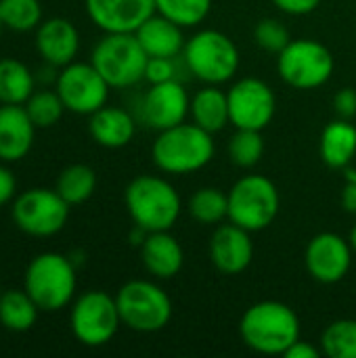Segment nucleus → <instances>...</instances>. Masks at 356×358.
I'll return each mask as SVG.
<instances>
[{
    "label": "nucleus",
    "mask_w": 356,
    "mask_h": 358,
    "mask_svg": "<svg viewBox=\"0 0 356 358\" xmlns=\"http://www.w3.org/2000/svg\"><path fill=\"white\" fill-rule=\"evenodd\" d=\"M0 294H2V289H0Z\"/></svg>",
    "instance_id": "43"
},
{
    "label": "nucleus",
    "mask_w": 356,
    "mask_h": 358,
    "mask_svg": "<svg viewBox=\"0 0 356 358\" xmlns=\"http://www.w3.org/2000/svg\"><path fill=\"white\" fill-rule=\"evenodd\" d=\"M273 4H275L279 10L287 13V15L300 17V15L313 13V10L321 4V0H273Z\"/></svg>",
    "instance_id": "37"
},
{
    "label": "nucleus",
    "mask_w": 356,
    "mask_h": 358,
    "mask_svg": "<svg viewBox=\"0 0 356 358\" xmlns=\"http://www.w3.org/2000/svg\"><path fill=\"white\" fill-rule=\"evenodd\" d=\"M25 111L36 124V128H52L59 124L63 113L67 111L57 90H34V94L25 101Z\"/></svg>",
    "instance_id": "31"
},
{
    "label": "nucleus",
    "mask_w": 356,
    "mask_h": 358,
    "mask_svg": "<svg viewBox=\"0 0 356 358\" xmlns=\"http://www.w3.org/2000/svg\"><path fill=\"white\" fill-rule=\"evenodd\" d=\"M189 214L201 224H220L229 218V195L216 187H201L189 199Z\"/></svg>",
    "instance_id": "28"
},
{
    "label": "nucleus",
    "mask_w": 356,
    "mask_h": 358,
    "mask_svg": "<svg viewBox=\"0 0 356 358\" xmlns=\"http://www.w3.org/2000/svg\"><path fill=\"white\" fill-rule=\"evenodd\" d=\"M187 69L204 84H225L239 69L237 44L218 29H201L185 42Z\"/></svg>",
    "instance_id": "6"
},
{
    "label": "nucleus",
    "mask_w": 356,
    "mask_h": 358,
    "mask_svg": "<svg viewBox=\"0 0 356 358\" xmlns=\"http://www.w3.org/2000/svg\"><path fill=\"white\" fill-rule=\"evenodd\" d=\"M132 222L147 233L170 231L183 210L178 191L162 176L143 174L130 180L124 193Z\"/></svg>",
    "instance_id": "4"
},
{
    "label": "nucleus",
    "mask_w": 356,
    "mask_h": 358,
    "mask_svg": "<svg viewBox=\"0 0 356 358\" xmlns=\"http://www.w3.org/2000/svg\"><path fill=\"white\" fill-rule=\"evenodd\" d=\"M147 52L132 31L105 34L92 48L90 63L111 88H130L145 80Z\"/></svg>",
    "instance_id": "5"
},
{
    "label": "nucleus",
    "mask_w": 356,
    "mask_h": 358,
    "mask_svg": "<svg viewBox=\"0 0 356 358\" xmlns=\"http://www.w3.org/2000/svg\"><path fill=\"white\" fill-rule=\"evenodd\" d=\"M321 355L319 348H315L313 344L308 342H302V340H296L287 350H285V358H317Z\"/></svg>",
    "instance_id": "40"
},
{
    "label": "nucleus",
    "mask_w": 356,
    "mask_h": 358,
    "mask_svg": "<svg viewBox=\"0 0 356 358\" xmlns=\"http://www.w3.org/2000/svg\"><path fill=\"white\" fill-rule=\"evenodd\" d=\"M15 193H17L15 174L4 164H0V208L10 203L15 199Z\"/></svg>",
    "instance_id": "38"
},
{
    "label": "nucleus",
    "mask_w": 356,
    "mask_h": 358,
    "mask_svg": "<svg viewBox=\"0 0 356 358\" xmlns=\"http://www.w3.org/2000/svg\"><path fill=\"white\" fill-rule=\"evenodd\" d=\"M353 254L355 252L348 239L336 233H319L306 245L304 264L315 281L323 285H334L348 275L353 264Z\"/></svg>",
    "instance_id": "14"
},
{
    "label": "nucleus",
    "mask_w": 356,
    "mask_h": 358,
    "mask_svg": "<svg viewBox=\"0 0 356 358\" xmlns=\"http://www.w3.org/2000/svg\"><path fill=\"white\" fill-rule=\"evenodd\" d=\"M239 334L250 350L283 357L285 350L300 340V319L292 306L277 300H262L243 313Z\"/></svg>",
    "instance_id": "1"
},
{
    "label": "nucleus",
    "mask_w": 356,
    "mask_h": 358,
    "mask_svg": "<svg viewBox=\"0 0 356 358\" xmlns=\"http://www.w3.org/2000/svg\"><path fill=\"white\" fill-rule=\"evenodd\" d=\"M36 90V76L19 59H0V105H25Z\"/></svg>",
    "instance_id": "25"
},
{
    "label": "nucleus",
    "mask_w": 356,
    "mask_h": 358,
    "mask_svg": "<svg viewBox=\"0 0 356 358\" xmlns=\"http://www.w3.org/2000/svg\"><path fill=\"white\" fill-rule=\"evenodd\" d=\"M122 325L138 334L162 331L172 319L170 296L153 281L134 279L120 287L115 294Z\"/></svg>",
    "instance_id": "8"
},
{
    "label": "nucleus",
    "mask_w": 356,
    "mask_h": 358,
    "mask_svg": "<svg viewBox=\"0 0 356 358\" xmlns=\"http://www.w3.org/2000/svg\"><path fill=\"white\" fill-rule=\"evenodd\" d=\"M321 159L325 166L334 170H346L356 155V126L350 120H334L329 122L319 141Z\"/></svg>",
    "instance_id": "23"
},
{
    "label": "nucleus",
    "mask_w": 356,
    "mask_h": 358,
    "mask_svg": "<svg viewBox=\"0 0 356 358\" xmlns=\"http://www.w3.org/2000/svg\"><path fill=\"white\" fill-rule=\"evenodd\" d=\"M348 243H350V248H353V252L356 254V224L350 229V235H348Z\"/></svg>",
    "instance_id": "41"
},
{
    "label": "nucleus",
    "mask_w": 356,
    "mask_h": 358,
    "mask_svg": "<svg viewBox=\"0 0 356 358\" xmlns=\"http://www.w3.org/2000/svg\"><path fill=\"white\" fill-rule=\"evenodd\" d=\"M69 203L55 189H29L13 199V220L19 231L31 237H52L63 231L69 218Z\"/></svg>",
    "instance_id": "11"
},
{
    "label": "nucleus",
    "mask_w": 356,
    "mask_h": 358,
    "mask_svg": "<svg viewBox=\"0 0 356 358\" xmlns=\"http://www.w3.org/2000/svg\"><path fill=\"white\" fill-rule=\"evenodd\" d=\"M342 206L348 214H356V170L346 168V185L342 191Z\"/></svg>",
    "instance_id": "39"
},
{
    "label": "nucleus",
    "mask_w": 356,
    "mask_h": 358,
    "mask_svg": "<svg viewBox=\"0 0 356 358\" xmlns=\"http://www.w3.org/2000/svg\"><path fill=\"white\" fill-rule=\"evenodd\" d=\"M38 304L25 289H6L0 294V325L6 331H29L38 321Z\"/></svg>",
    "instance_id": "26"
},
{
    "label": "nucleus",
    "mask_w": 356,
    "mask_h": 358,
    "mask_svg": "<svg viewBox=\"0 0 356 358\" xmlns=\"http://www.w3.org/2000/svg\"><path fill=\"white\" fill-rule=\"evenodd\" d=\"M34 44L46 65L61 69L76 61L80 50V31L69 19L50 17L36 27Z\"/></svg>",
    "instance_id": "18"
},
{
    "label": "nucleus",
    "mask_w": 356,
    "mask_h": 358,
    "mask_svg": "<svg viewBox=\"0 0 356 358\" xmlns=\"http://www.w3.org/2000/svg\"><path fill=\"white\" fill-rule=\"evenodd\" d=\"M97 189V174L86 164H71L61 170L55 182V191L69 203L80 206L94 195Z\"/></svg>",
    "instance_id": "27"
},
{
    "label": "nucleus",
    "mask_w": 356,
    "mask_h": 358,
    "mask_svg": "<svg viewBox=\"0 0 356 358\" xmlns=\"http://www.w3.org/2000/svg\"><path fill=\"white\" fill-rule=\"evenodd\" d=\"M36 124L23 105H0V162L15 164L34 147Z\"/></svg>",
    "instance_id": "19"
},
{
    "label": "nucleus",
    "mask_w": 356,
    "mask_h": 358,
    "mask_svg": "<svg viewBox=\"0 0 356 358\" xmlns=\"http://www.w3.org/2000/svg\"><path fill=\"white\" fill-rule=\"evenodd\" d=\"M122 325L115 296H109L101 289H90L78 296L71 302L69 327L73 338L88 346L99 348L109 344Z\"/></svg>",
    "instance_id": "9"
},
{
    "label": "nucleus",
    "mask_w": 356,
    "mask_h": 358,
    "mask_svg": "<svg viewBox=\"0 0 356 358\" xmlns=\"http://www.w3.org/2000/svg\"><path fill=\"white\" fill-rule=\"evenodd\" d=\"M189 109H191V101L187 96V90L183 88L180 82L170 80L162 84H151V88L143 99L141 115L149 128L159 132L176 124H183L187 120Z\"/></svg>",
    "instance_id": "15"
},
{
    "label": "nucleus",
    "mask_w": 356,
    "mask_h": 358,
    "mask_svg": "<svg viewBox=\"0 0 356 358\" xmlns=\"http://www.w3.org/2000/svg\"><path fill=\"white\" fill-rule=\"evenodd\" d=\"M193 122L197 126H201L208 132H220L229 122V96L227 92H222L218 86L208 84L206 88H201L193 99H191V109H189Z\"/></svg>",
    "instance_id": "24"
},
{
    "label": "nucleus",
    "mask_w": 356,
    "mask_h": 358,
    "mask_svg": "<svg viewBox=\"0 0 356 358\" xmlns=\"http://www.w3.org/2000/svg\"><path fill=\"white\" fill-rule=\"evenodd\" d=\"M185 27H180L178 23L170 21L168 17L153 13L136 31L134 36L138 38L143 50L147 52V57H168L174 59L183 52L185 48Z\"/></svg>",
    "instance_id": "21"
},
{
    "label": "nucleus",
    "mask_w": 356,
    "mask_h": 358,
    "mask_svg": "<svg viewBox=\"0 0 356 358\" xmlns=\"http://www.w3.org/2000/svg\"><path fill=\"white\" fill-rule=\"evenodd\" d=\"M252 233L229 222L218 224L210 239V260L222 275H241L254 260Z\"/></svg>",
    "instance_id": "17"
},
{
    "label": "nucleus",
    "mask_w": 356,
    "mask_h": 358,
    "mask_svg": "<svg viewBox=\"0 0 356 358\" xmlns=\"http://www.w3.org/2000/svg\"><path fill=\"white\" fill-rule=\"evenodd\" d=\"M76 264L59 254L44 252L29 260L23 277V289L38 304L40 313H59L76 300Z\"/></svg>",
    "instance_id": "3"
},
{
    "label": "nucleus",
    "mask_w": 356,
    "mask_h": 358,
    "mask_svg": "<svg viewBox=\"0 0 356 358\" xmlns=\"http://www.w3.org/2000/svg\"><path fill=\"white\" fill-rule=\"evenodd\" d=\"M229 96V115L235 128H250V130H264L277 109V99L271 86L258 78H241L237 80Z\"/></svg>",
    "instance_id": "13"
},
{
    "label": "nucleus",
    "mask_w": 356,
    "mask_h": 358,
    "mask_svg": "<svg viewBox=\"0 0 356 358\" xmlns=\"http://www.w3.org/2000/svg\"><path fill=\"white\" fill-rule=\"evenodd\" d=\"M264 155V138L260 130L237 128L229 141V157L239 168H254Z\"/></svg>",
    "instance_id": "33"
},
{
    "label": "nucleus",
    "mask_w": 356,
    "mask_h": 358,
    "mask_svg": "<svg viewBox=\"0 0 356 358\" xmlns=\"http://www.w3.org/2000/svg\"><path fill=\"white\" fill-rule=\"evenodd\" d=\"M321 350L329 358H356V321L340 319L325 327Z\"/></svg>",
    "instance_id": "30"
},
{
    "label": "nucleus",
    "mask_w": 356,
    "mask_h": 358,
    "mask_svg": "<svg viewBox=\"0 0 356 358\" xmlns=\"http://www.w3.org/2000/svg\"><path fill=\"white\" fill-rule=\"evenodd\" d=\"M155 166L166 174H191L206 168L214 157L212 132L193 124H176L159 130L151 147Z\"/></svg>",
    "instance_id": "2"
},
{
    "label": "nucleus",
    "mask_w": 356,
    "mask_h": 358,
    "mask_svg": "<svg viewBox=\"0 0 356 358\" xmlns=\"http://www.w3.org/2000/svg\"><path fill=\"white\" fill-rule=\"evenodd\" d=\"M254 40L262 50L275 52V55H279L292 42L290 29L279 19H273V17L258 21V25L254 27Z\"/></svg>",
    "instance_id": "34"
},
{
    "label": "nucleus",
    "mask_w": 356,
    "mask_h": 358,
    "mask_svg": "<svg viewBox=\"0 0 356 358\" xmlns=\"http://www.w3.org/2000/svg\"><path fill=\"white\" fill-rule=\"evenodd\" d=\"M55 90L59 92L67 111L78 115H92L107 105L111 86L92 63L73 61L59 69Z\"/></svg>",
    "instance_id": "12"
},
{
    "label": "nucleus",
    "mask_w": 356,
    "mask_h": 358,
    "mask_svg": "<svg viewBox=\"0 0 356 358\" xmlns=\"http://www.w3.org/2000/svg\"><path fill=\"white\" fill-rule=\"evenodd\" d=\"M2 31H4V23H2V19H0V38H2Z\"/></svg>",
    "instance_id": "42"
},
{
    "label": "nucleus",
    "mask_w": 356,
    "mask_h": 358,
    "mask_svg": "<svg viewBox=\"0 0 356 358\" xmlns=\"http://www.w3.org/2000/svg\"><path fill=\"white\" fill-rule=\"evenodd\" d=\"M141 260L155 279H172L185 264V252L178 239L168 231H155L141 243Z\"/></svg>",
    "instance_id": "20"
},
{
    "label": "nucleus",
    "mask_w": 356,
    "mask_h": 358,
    "mask_svg": "<svg viewBox=\"0 0 356 358\" xmlns=\"http://www.w3.org/2000/svg\"><path fill=\"white\" fill-rule=\"evenodd\" d=\"M0 19L4 29L25 34L34 31L42 19V2L40 0H0Z\"/></svg>",
    "instance_id": "29"
},
{
    "label": "nucleus",
    "mask_w": 356,
    "mask_h": 358,
    "mask_svg": "<svg viewBox=\"0 0 356 358\" xmlns=\"http://www.w3.org/2000/svg\"><path fill=\"white\" fill-rule=\"evenodd\" d=\"M334 109L336 115L342 120H353L356 115V90L355 88H342L334 96Z\"/></svg>",
    "instance_id": "36"
},
{
    "label": "nucleus",
    "mask_w": 356,
    "mask_h": 358,
    "mask_svg": "<svg viewBox=\"0 0 356 358\" xmlns=\"http://www.w3.org/2000/svg\"><path fill=\"white\" fill-rule=\"evenodd\" d=\"M84 6L90 21L105 34H134L155 13V0H84Z\"/></svg>",
    "instance_id": "16"
},
{
    "label": "nucleus",
    "mask_w": 356,
    "mask_h": 358,
    "mask_svg": "<svg viewBox=\"0 0 356 358\" xmlns=\"http://www.w3.org/2000/svg\"><path fill=\"white\" fill-rule=\"evenodd\" d=\"M334 57L329 48L317 40H292L277 55V71L281 80L296 90H313L329 82L334 73Z\"/></svg>",
    "instance_id": "10"
},
{
    "label": "nucleus",
    "mask_w": 356,
    "mask_h": 358,
    "mask_svg": "<svg viewBox=\"0 0 356 358\" xmlns=\"http://www.w3.org/2000/svg\"><path fill=\"white\" fill-rule=\"evenodd\" d=\"M88 132L97 145L105 149H122L134 138L136 122L126 109L105 105L90 115Z\"/></svg>",
    "instance_id": "22"
},
{
    "label": "nucleus",
    "mask_w": 356,
    "mask_h": 358,
    "mask_svg": "<svg viewBox=\"0 0 356 358\" xmlns=\"http://www.w3.org/2000/svg\"><path fill=\"white\" fill-rule=\"evenodd\" d=\"M212 8V0H155V13L168 17L180 27L199 25Z\"/></svg>",
    "instance_id": "32"
},
{
    "label": "nucleus",
    "mask_w": 356,
    "mask_h": 358,
    "mask_svg": "<svg viewBox=\"0 0 356 358\" xmlns=\"http://www.w3.org/2000/svg\"><path fill=\"white\" fill-rule=\"evenodd\" d=\"M229 195V222L258 233L269 229L279 214V191L275 182L262 174L239 178Z\"/></svg>",
    "instance_id": "7"
},
{
    "label": "nucleus",
    "mask_w": 356,
    "mask_h": 358,
    "mask_svg": "<svg viewBox=\"0 0 356 358\" xmlns=\"http://www.w3.org/2000/svg\"><path fill=\"white\" fill-rule=\"evenodd\" d=\"M174 73H176L174 59H168V57H149L147 69H145V80L149 84L170 82V80H174Z\"/></svg>",
    "instance_id": "35"
}]
</instances>
